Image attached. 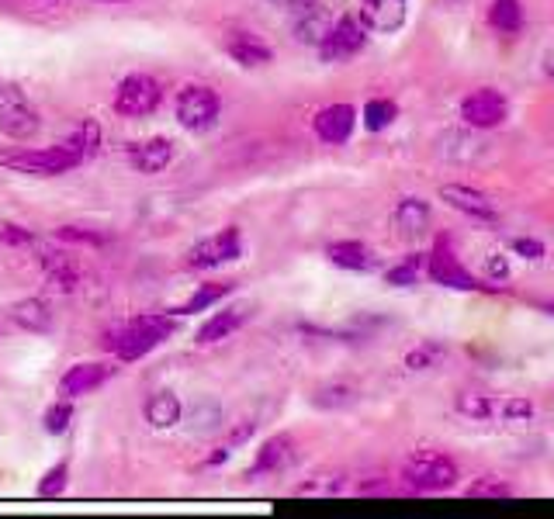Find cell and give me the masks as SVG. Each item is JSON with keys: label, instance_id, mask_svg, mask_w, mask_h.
<instances>
[{"label": "cell", "instance_id": "d590c367", "mask_svg": "<svg viewBox=\"0 0 554 519\" xmlns=\"http://www.w3.org/2000/svg\"><path fill=\"white\" fill-rule=\"evenodd\" d=\"M66 478H70V464L59 461L56 468H49L46 475H42V481H39V495H46V499H56V495H63Z\"/></svg>", "mask_w": 554, "mask_h": 519}, {"label": "cell", "instance_id": "7bdbcfd3", "mask_svg": "<svg viewBox=\"0 0 554 519\" xmlns=\"http://www.w3.org/2000/svg\"><path fill=\"white\" fill-rule=\"evenodd\" d=\"M541 308H544L548 315H554V302H541Z\"/></svg>", "mask_w": 554, "mask_h": 519}, {"label": "cell", "instance_id": "836d02e7", "mask_svg": "<svg viewBox=\"0 0 554 519\" xmlns=\"http://www.w3.org/2000/svg\"><path fill=\"white\" fill-rule=\"evenodd\" d=\"M423 257H419V253H413V257H406L399 263V267H392L385 274V281L388 284H395V288H409V284H416L419 281V270H423Z\"/></svg>", "mask_w": 554, "mask_h": 519}, {"label": "cell", "instance_id": "f35d334b", "mask_svg": "<svg viewBox=\"0 0 554 519\" xmlns=\"http://www.w3.org/2000/svg\"><path fill=\"white\" fill-rule=\"evenodd\" d=\"M513 253H520V257H527V260H544V243L541 239H530V236H520V239H513Z\"/></svg>", "mask_w": 554, "mask_h": 519}, {"label": "cell", "instance_id": "7402d4cb", "mask_svg": "<svg viewBox=\"0 0 554 519\" xmlns=\"http://www.w3.org/2000/svg\"><path fill=\"white\" fill-rule=\"evenodd\" d=\"M326 257H329V263H336V267H343V270H374V263H378V257L371 253V246L357 243V239L329 243Z\"/></svg>", "mask_w": 554, "mask_h": 519}, {"label": "cell", "instance_id": "ac0fdd59", "mask_svg": "<svg viewBox=\"0 0 554 519\" xmlns=\"http://www.w3.org/2000/svg\"><path fill=\"white\" fill-rule=\"evenodd\" d=\"M111 378V367L104 364H77L59 378V398H77L87 395V391L101 388L104 381Z\"/></svg>", "mask_w": 554, "mask_h": 519}, {"label": "cell", "instance_id": "ab89813d", "mask_svg": "<svg viewBox=\"0 0 554 519\" xmlns=\"http://www.w3.org/2000/svg\"><path fill=\"white\" fill-rule=\"evenodd\" d=\"M489 281L496 284V288H503V284L509 281V260L503 257V253H492L489 257Z\"/></svg>", "mask_w": 554, "mask_h": 519}, {"label": "cell", "instance_id": "83f0119b", "mask_svg": "<svg viewBox=\"0 0 554 519\" xmlns=\"http://www.w3.org/2000/svg\"><path fill=\"white\" fill-rule=\"evenodd\" d=\"M395 118H399V104L388 101V97H374V101L364 104V125H368V132L388 129Z\"/></svg>", "mask_w": 554, "mask_h": 519}, {"label": "cell", "instance_id": "e575fe53", "mask_svg": "<svg viewBox=\"0 0 554 519\" xmlns=\"http://www.w3.org/2000/svg\"><path fill=\"white\" fill-rule=\"evenodd\" d=\"M73 135H77L80 149H84V160H91V156L101 153L104 135H101V125H97L94 118H84V122H80L77 129H73Z\"/></svg>", "mask_w": 554, "mask_h": 519}, {"label": "cell", "instance_id": "30bf717a", "mask_svg": "<svg viewBox=\"0 0 554 519\" xmlns=\"http://www.w3.org/2000/svg\"><path fill=\"white\" fill-rule=\"evenodd\" d=\"M160 97L163 90L156 84L153 77H125L122 84L115 90V111L125 118H142V115H153L156 108H160Z\"/></svg>", "mask_w": 554, "mask_h": 519}, {"label": "cell", "instance_id": "ffe728a7", "mask_svg": "<svg viewBox=\"0 0 554 519\" xmlns=\"http://www.w3.org/2000/svg\"><path fill=\"white\" fill-rule=\"evenodd\" d=\"M132 167H136L139 173H160L167 170V163L174 160V142L170 139H146V142H136L129 153Z\"/></svg>", "mask_w": 554, "mask_h": 519}, {"label": "cell", "instance_id": "7c38bea8", "mask_svg": "<svg viewBox=\"0 0 554 519\" xmlns=\"http://www.w3.org/2000/svg\"><path fill=\"white\" fill-rule=\"evenodd\" d=\"M295 21H291V32L302 45H319L326 39V32L333 28V11L319 0H302V4L291 7Z\"/></svg>", "mask_w": 554, "mask_h": 519}, {"label": "cell", "instance_id": "4fadbf2b", "mask_svg": "<svg viewBox=\"0 0 554 519\" xmlns=\"http://www.w3.org/2000/svg\"><path fill=\"white\" fill-rule=\"evenodd\" d=\"M440 201H447L454 212L478 218V222H496L499 218L496 201H492L489 194L478 191V187H468V184H444L440 187Z\"/></svg>", "mask_w": 554, "mask_h": 519}, {"label": "cell", "instance_id": "8992f818", "mask_svg": "<svg viewBox=\"0 0 554 519\" xmlns=\"http://www.w3.org/2000/svg\"><path fill=\"white\" fill-rule=\"evenodd\" d=\"M39 111L21 87H0V132L14 142H25L39 132Z\"/></svg>", "mask_w": 554, "mask_h": 519}, {"label": "cell", "instance_id": "f546056e", "mask_svg": "<svg viewBox=\"0 0 554 519\" xmlns=\"http://www.w3.org/2000/svg\"><path fill=\"white\" fill-rule=\"evenodd\" d=\"M187 419H191L194 430H215V426H219V419H222V409H219V402H215V398L201 395V398H194V405L187 409Z\"/></svg>", "mask_w": 554, "mask_h": 519}, {"label": "cell", "instance_id": "603a6c76", "mask_svg": "<svg viewBox=\"0 0 554 519\" xmlns=\"http://www.w3.org/2000/svg\"><path fill=\"white\" fill-rule=\"evenodd\" d=\"M11 319H14V326L28 329V333H46L52 326V312L42 298H25V302H18L11 308Z\"/></svg>", "mask_w": 554, "mask_h": 519}, {"label": "cell", "instance_id": "d6a6232c", "mask_svg": "<svg viewBox=\"0 0 554 519\" xmlns=\"http://www.w3.org/2000/svg\"><path fill=\"white\" fill-rule=\"evenodd\" d=\"M70 423H73L70 398H59L56 405H49V409H46V416H42V426H46V433H52V436L66 433V430H70Z\"/></svg>", "mask_w": 554, "mask_h": 519}, {"label": "cell", "instance_id": "f1b7e54d", "mask_svg": "<svg viewBox=\"0 0 554 519\" xmlns=\"http://www.w3.org/2000/svg\"><path fill=\"white\" fill-rule=\"evenodd\" d=\"M312 402L319 409H350L357 402V388L354 385H323L312 395Z\"/></svg>", "mask_w": 554, "mask_h": 519}, {"label": "cell", "instance_id": "d4e9b609", "mask_svg": "<svg viewBox=\"0 0 554 519\" xmlns=\"http://www.w3.org/2000/svg\"><path fill=\"white\" fill-rule=\"evenodd\" d=\"M288 457H291V440H288V436H271V440L260 447L257 461H253V468H250V478L264 475V471L284 468V464H288Z\"/></svg>", "mask_w": 554, "mask_h": 519}, {"label": "cell", "instance_id": "484cf974", "mask_svg": "<svg viewBox=\"0 0 554 519\" xmlns=\"http://www.w3.org/2000/svg\"><path fill=\"white\" fill-rule=\"evenodd\" d=\"M489 25L503 35H516L523 28V7L520 0H492L489 4Z\"/></svg>", "mask_w": 554, "mask_h": 519}, {"label": "cell", "instance_id": "52a82bcc", "mask_svg": "<svg viewBox=\"0 0 554 519\" xmlns=\"http://www.w3.org/2000/svg\"><path fill=\"white\" fill-rule=\"evenodd\" d=\"M222 101L212 87H187L177 94V122L187 132H208L219 122Z\"/></svg>", "mask_w": 554, "mask_h": 519}, {"label": "cell", "instance_id": "4dcf8cb0", "mask_svg": "<svg viewBox=\"0 0 554 519\" xmlns=\"http://www.w3.org/2000/svg\"><path fill=\"white\" fill-rule=\"evenodd\" d=\"M464 495H468V499H509V495H513V485H506L503 478L485 475V478L471 481V485L464 488Z\"/></svg>", "mask_w": 554, "mask_h": 519}, {"label": "cell", "instance_id": "277c9868", "mask_svg": "<svg viewBox=\"0 0 554 519\" xmlns=\"http://www.w3.org/2000/svg\"><path fill=\"white\" fill-rule=\"evenodd\" d=\"M426 274H430L433 284L440 288H454V291H499L496 284H482L468 267L458 260L454 253V243L447 236H440L433 243V253L426 257Z\"/></svg>", "mask_w": 554, "mask_h": 519}, {"label": "cell", "instance_id": "ba28073f", "mask_svg": "<svg viewBox=\"0 0 554 519\" xmlns=\"http://www.w3.org/2000/svg\"><path fill=\"white\" fill-rule=\"evenodd\" d=\"M239 253H243V236H239L236 225H229V229H222V232H215V236L194 243L184 257V267L187 270H212V267H219V263L236 260Z\"/></svg>", "mask_w": 554, "mask_h": 519}, {"label": "cell", "instance_id": "4316f807", "mask_svg": "<svg viewBox=\"0 0 554 519\" xmlns=\"http://www.w3.org/2000/svg\"><path fill=\"white\" fill-rule=\"evenodd\" d=\"M444 357H447V346L444 343L423 340V343H416L413 350L406 353V367H409V371H430V367H437Z\"/></svg>", "mask_w": 554, "mask_h": 519}, {"label": "cell", "instance_id": "cb8c5ba5", "mask_svg": "<svg viewBox=\"0 0 554 519\" xmlns=\"http://www.w3.org/2000/svg\"><path fill=\"white\" fill-rule=\"evenodd\" d=\"M246 315L239 312V308H226V312H215L212 319L205 322V326L198 329V343L208 346V343H222L226 336L236 333L239 326H243Z\"/></svg>", "mask_w": 554, "mask_h": 519}, {"label": "cell", "instance_id": "3957f363", "mask_svg": "<svg viewBox=\"0 0 554 519\" xmlns=\"http://www.w3.org/2000/svg\"><path fill=\"white\" fill-rule=\"evenodd\" d=\"M402 481L413 492H444V488H454V481H458V461L440 454V450H416L402 464Z\"/></svg>", "mask_w": 554, "mask_h": 519}, {"label": "cell", "instance_id": "6da1fadb", "mask_svg": "<svg viewBox=\"0 0 554 519\" xmlns=\"http://www.w3.org/2000/svg\"><path fill=\"white\" fill-rule=\"evenodd\" d=\"M84 163V149H80L77 135L56 142L49 149H14V153H0V167L14 173H28V177H56V173L73 170Z\"/></svg>", "mask_w": 554, "mask_h": 519}, {"label": "cell", "instance_id": "5bb4252c", "mask_svg": "<svg viewBox=\"0 0 554 519\" xmlns=\"http://www.w3.org/2000/svg\"><path fill=\"white\" fill-rule=\"evenodd\" d=\"M409 0H361V25L368 32L392 35L406 25Z\"/></svg>", "mask_w": 554, "mask_h": 519}, {"label": "cell", "instance_id": "8fae6325", "mask_svg": "<svg viewBox=\"0 0 554 519\" xmlns=\"http://www.w3.org/2000/svg\"><path fill=\"white\" fill-rule=\"evenodd\" d=\"M506 118H509V101L492 87L471 90L461 101V122L471 125V129H496Z\"/></svg>", "mask_w": 554, "mask_h": 519}, {"label": "cell", "instance_id": "1f68e13d", "mask_svg": "<svg viewBox=\"0 0 554 519\" xmlns=\"http://www.w3.org/2000/svg\"><path fill=\"white\" fill-rule=\"evenodd\" d=\"M232 291V284L229 281H219V284H205V288H198L191 295V302H187L181 312H205V308H212L219 298H226Z\"/></svg>", "mask_w": 554, "mask_h": 519}, {"label": "cell", "instance_id": "60d3db41", "mask_svg": "<svg viewBox=\"0 0 554 519\" xmlns=\"http://www.w3.org/2000/svg\"><path fill=\"white\" fill-rule=\"evenodd\" d=\"M544 73L554 80V49H548V56H544Z\"/></svg>", "mask_w": 554, "mask_h": 519}, {"label": "cell", "instance_id": "5b68a950", "mask_svg": "<svg viewBox=\"0 0 554 519\" xmlns=\"http://www.w3.org/2000/svg\"><path fill=\"white\" fill-rule=\"evenodd\" d=\"M454 409L461 412L464 419H503V423H523V419L534 416V402L527 398H513V395H475V391H464L454 402Z\"/></svg>", "mask_w": 554, "mask_h": 519}, {"label": "cell", "instance_id": "2e32d148", "mask_svg": "<svg viewBox=\"0 0 554 519\" xmlns=\"http://www.w3.org/2000/svg\"><path fill=\"white\" fill-rule=\"evenodd\" d=\"M222 49H226L232 63H239V66H267L274 59L271 45L253 32H229L226 42H222Z\"/></svg>", "mask_w": 554, "mask_h": 519}, {"label": "cell", "instance_id": "74e56055", "mask_svg": "<svg viewBox=\"0 0 554 519\" xmlns=\"http://www.w3.org/2000/svg\"><path fill=\"white\" fill-rule=\"evenodd\" d=\"M0 243H7V246H28V243H32V232H28L25 225L0 222Z\"/></svg>", "mask_w": 554, "mask_h": 519}, {"label": "cell", "instance_id": "9a60e30c", "mask_svg": "<svg viewBox=\"0 0 554 519\" xmlns=\"http://www.w3.org/2000/svg\"><path fill=\"white\" fill-rule=\"evenodd\" d=\"M357 125V111L350 104H329L316 115V135L329 146H343Z\"/></svg>", "mask_w": 554, "mask_h": 519}, {"label": "cell", "instance_id": "b9f144b4", "mask_svg": "<svg viewBox=\"0 0 554 519\" xmlns=\"http://www.w3.org/2000/svg\"><path fill=\"white\" fill-rule=\"evenodd\" d=\"M274 7H295V4H302V0H271Z\"/></svg>", "mask_w": 554, "mask_h": 519}, {"label": "cell", "instance_id": "e0dca14e", "mask_svg": "<svg viewBox=\"0 0 554 519\" xmlns=\"http://www.w3.org/2000/svg\"><path fill=\"white\" fill-rule=\"evenodd\" d=\"M39 267L56 291H77L80 288V263L66 250H42Z\"/></svg>", "mask_w": 554, "mask_h": 519}, {"label": "cell", "instance_id": "7a4b0ae2", "mask_svg": "<svg viewBox=\"0 0 554 519\" xmlns=\"http://www.w3.org/2000/svg\"><path fill=\"white\" fill-rule=\"evenodd\" d=\"M174 333V319L170 315H146V319H132L122 329L111 333V346L122 360H139L149 350H156L167 336Z\"/></svg>", "mask_w": 554, "mask_h": 519}, {"label": "cell", "instance_id": "9c48e42d", "mask_svg": "<svg viewBox=\"0 0 554 519\" xmlns=\"http://www.w3.org/2000/svg\"><path fill=\"white\" fill-rule=\"evenodd\" d=\"M364 45H368V28L361 25V18H340L333 21V28H329L326 39L316 49L323 56V63H347Z\"/></svg>", "mask_w": 554, "mask_h": 519}, {"label": "cell", "instance_id": "44dd1931", "mask_svg": "<svg viewBox=\"0 0 554 519\" xmlns=\"http://www.w3.org/2000/svg\"><path fill=\"white\" fill-rule=\"evenodd\" d=\"M142 412H146V423L153 426V430H170V426L181 423L184 405L174 391H153V395L146 398V409Z\"/></svg>", "mask_w": 554, "mask_h": 519}, {"label": "cell", "instance_id": "8d00e7d4", "mask_svg": "<svg viewBox=\"0 0 554 519\" xmlns=\"http://www.w3.org/2000/svg\"><path fill=\"white\" fill-rule=\"evenodd\" d=\"M59 239H63V243L101 246L104 243V232H91V229H84V225H63V229H59Z\"/></svg>", "mask_w": 554, "mask_h": 519}, {"label": "cell", "instance_id": "d6986e66", "mask_svg": "<svg viewBox=\"0 0 554 519\" xmlns=\"http://www.w3.org/2000/svg\"><path fill=\"white\" fill-rule=\"evenodd\" d=\"M392 222H395V229H399V236L419 239V236H426V229H430L433 212H430V205H426V201H419V198H402L399 205H395Z\"/></svg>", "mask_w": 554, "mask_h": 519}]
</instances>
